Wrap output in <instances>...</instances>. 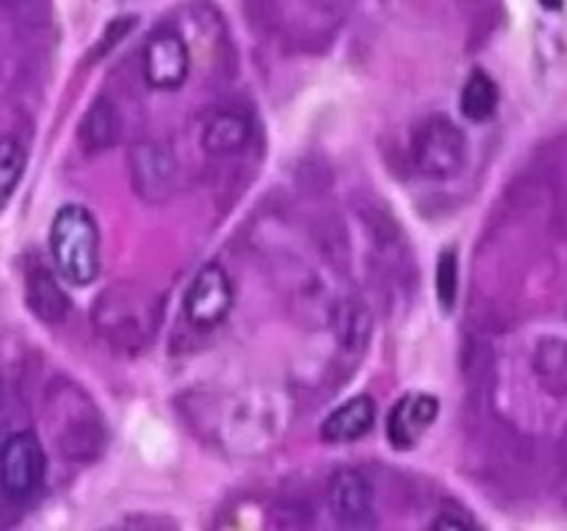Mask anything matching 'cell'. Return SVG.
<instances>
[{"mask_svg": "<svg viewBox=\"0 0 567 531\" xmlns=\"http://www.w3.org/2000/svg\"><path fill=\"white\" fill-rule=\"evenodd\" d=\"M50 254L72 285H89L100 274V227L83 205H64L50 225Z\"/></svg>", "mask_w": 567, "mask_h": 531, "instance_id": "1", "label": "cell"}, {"mask_svg": "<svg viewBox=\"0 0 567 531\" xmlns=\"http://www.w3.org/2000/svg\"><path fill=\"white\" fill-rule=\"evenodd\" d=\"M50 429L55 435V446L72 459L97 457L105 442L100 413L92 407L89 396L78 387L61 385V393L50 396Z\"/></svg>", "mask_w": 567, "mask_h": 531, "instance_id": "2", "label": "cell"}, {"mask_svg": "<svg viewBox=\"0 0 567 531\" xmlns=\"http://www.w3.org/2000/svg\"><path fill=\"white\" fill-rule=\"evenodd\" d=\"M410 155L421 175L446 180L463 171L465 158H468V138L446 116H430L415 127Z\"/></svg>", "mask_w": 567, "mask_h": 531, "instance_id": "3", "label": "cell"}, {"mask_svg": "<svg viewBox=\"0 0 567 531\" xmlns=\"http://www.w3.org/2000/svg\"><path fill=\"white\" fill-rule=\"evenodd\" d=\"M48 459L33 431H14L0 446V490L11 503H28L44 485Z\"/></svg>", "mask_w": 567, "mask_h": 531, "instance_id": "4", "label": "cell"}, {"mask_svg": "<svg viewBox=\"0 0 567 531\" xmlns=\"http://www.w3.org/2000/svg\"><path fill=\"white\" fill-rule=\"evenodd\" d=\"M233 282L219 263H208L197 271L183 296L188 324L197 330H216L233 310Z\"/></svg>", "mask_w": 567, "mask_h": 531, "instance_id": "5", "label": "cell"}, {"mask_svg": "<svg viewBox=\"0 0 567 531\" xmlns=\"http://www.w3.org/2000/svg\"><path fill=\"white\" fill-rule=\"evenodd\" d=\"M188 70H192V53L181 33L158 31L147 39L142 53V72L150 88H158V92L181 88Z\"/></svg>", "mask_w": 567, "mask_h": 531, "instance_id": "6", "label": "cell"}, {"mask_svg": "<svg viewBox=\"0 0 567 531\" xmlns=\"http://www.w3.org/2000/svg\"><path fill=\"white\" fill-rule=\"evenodd\" d=\"M142 310L138 299H133L131 293H103V299L97 302V313H94L100 335L114 346L136 348L147 335V319H144Z\"/></svg>", "mask_w": 567, "mask_h": 531, "instance_id": "7", "label": "cell"}, {"mask_svg": "<svg viewBox=\"0 0 567 531\" xmlns=\"http://www.w3.org/2000/svg\"><path fill=\"white\" fill-rule=\"evenodd\" d=\"M133 188L147 202H164L177 186V164L161 144H138L131 153Z\"/></svg>", "mask_w": 567, "mask_h": 531, "instance_id": "8", "label": "cell"}, {"mask_svg": "<svg viewBox=\"0 0 567 531\" xmlns=\"http://www.w3.org/2000/svg\"><path fill=\"white\" fill-rule=\"evenodd\" d=\"M327 503L338 523L365 525L374 514V490L360 470H336L327 481Z\"/></svg>", "mask_w": 567, "mask_h": 531, "instance_id": "9", "label": "cell"}, {"mask_svg": "<svg viewBox=\"0 0 567 531\" xmlns=\"http://www.w3.org/2000/svg\"><path fill=\"white\" fill-rule=\"evenodd\" d=\"M441 413V402L432 393H408L388 415V440L399 451H410L426 435Z\"/></svg>", "mask_w": 567, "mask_h": 531, "instance_id": "10", "label": "cell"}, {"mask_svg": "<svg viewBox=\"0 0 567 531\" xmlns=\"http://www.w3.org/2000/svg\"><path fill=\"white\" fill-rule=\"evenodd\" d=\"M377 418V404L371 396H354L343 402L341 407L332 409L321 424V440L330 446H347V442L360 440L371 431Z\"/></svg>", "mask_w": 567, "mask_h": 531, "instance_id": "11", "label": "cell"}, {"mask_svg": "<svg viewBox=\"0 0 567 531\" xmlns=\"http://www.w3.org/2000/svg\"><path fill=\"white\" fill-rule=\"evenodd\" d=\"M252 138V119L238 108H221L203 125V147L210 155H236Z\"/></svg>", "mask_w": 567, "mask_h": 531, "instance_id": "12", "label": "cell"}, {"mask_svg": "<svg viewBox=\"0 0 567 531\" xmlns=\"http://www.w3.org/2000/svg\"><path fill=\"white\" fill-rule=\"evenodd\" d=\"M25 299L33 315L42 319L44 324H61L66 319V313H70V299H66L64 288L59 285L53 271L42 263L28 269Z\"/></svg>", "mask_w": 567, "mask_h": 531, "instance_id": "13", "label": "cell"}, {"mask_svg": "<svg viewBox=\"0 0 567 531\" xmlns=\"http://www.w3.org/2000/svg\"><path fill=\"white\" fill-rule=\"evenodd\" d=\"M122 133L120 111H116L114 100L111 97H97L92 103V108L86 111V116L81 119L78 127V142L86 153H103V149L114 147L116 138Z\"/></svg>", "mask_w": 567, "mask_h": 531, "instance_id": "14", "label": "cell"}, {"mask_svg": "<svg viewBox=\"0 0 567 531\" xmlns=\"http://www.w3.org/2000/svg\"><path fill=\"white\" fill-rule=\"evenodd\" d=\"M460 111L471 122H487L498 111V86L485 70H474L460 92Z\"/></svg>", "mask_w": 567, "mask_h": 531, "instance_id": "15", "label": "cell"}, {"mask_svg": "<svg viewBox=\"0 0 567 531\" xmlns=\"http://www.w3.org/2000/svg\"><path fill=\"white\" fill-rule=\"evenodd\" d=\"M535 371L546 391L557 396L567 393V341H559V337L540 341L535 352Z\"/></svg>", "mask_w": 567, "mask_h": 531, "instance_id": "16", "label": "cell"}, {"mask_svg": "<svg viewBox=\"0 0 567 531\" xmlns=\"http://www.w3.org/2000/svg\"><path fill=\"white\" fill-rule=\"evenodd\" d=\"M336 326L338 335H341V341L349 348L363 346L365 337H369V315H365L363 304H358L354 299H347V302L338 304Z\"/></svg>", "mask_w": 567, "mask_h": 531, "instance_id": "17", "label": "cell"}, {"mask_svg": "<svg viewBox=\"0 0 567 531\" xmlns=\"http://www.w3.org/2000/svg\"><path fill=\"white\" fill-rule=\"evenodd\" d=\"M25 147L17 138H0V199L9 197L25 171Z\"/></svg>", "mask_w": 567, "mask_h": 531, "instance_id": "18", "label": "cell"}, {"mask_svg": "<svg viewBox=\"0 0 567 531\" xmlns=\"http://www.w3.org/2000/svg\"><path fill=\"white\" fill-rule=\"evenodd\" d=\"M435 288H437V302L441 308L452 310L457 302V288H460V269H457V252L446 249L437 258V271H435Z\"/></svg>", "mask_w": 567, "mask_h": 531, "instance_id": "19", "label": "cell"}, {"mask_svg": "<svg viewBox=\"0 0 567 531\" xmlns=\"http://www.w3.org/2000/svg\"><path fill=\"white\" fill-rule=\"evenodd\" d=\"M432 529H441V531H446V529H452V531L476 529V520L471 518V514L460 512L457 507H452V509H443V512L437 514L435 520H432Z\"/></svg>", "mask_w": 567, "mask_h": 531, "instance_id": "20", "label": "cell"}, {"mask_svg": "<svg viewBox=\"0 0 567 531\" xmlns=\"http://www.w3.org/2000/svg\"><path fill=\"white\" fill-rule=\"evenodd\" d=\"M543 9H559L563 6V0H540Z\"/></svg>", "mask_w": 567, "mask_h": 531, "instance_id": "21", "label": "cell"}]
</instances>
